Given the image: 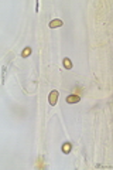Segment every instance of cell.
Returning a JSON list of instances; mask_svg holds the SVG:
<instances>
[{
  "instance_id": "cell-1",
  "label": "cell",
  "mask_w": 113,
  "mask_h": 170,
  "mask_svg": "<svg viewBox=\"0 0 113 170\" xmlns=\"http://www.w3.org/2000/svg\"><path fill=\"white\" fill-rule=\"evenodd\" d=\"M58 97H60V92L58 91H51L49 92V95H48V102H49V105L51 106H55L57 105V102H58Z\"/></svg>"
},
{
  "instance_id": "cell-2",
  "label": "cell",
  "mask_w": 113,
  "mask_h": 170,
  "mask_svg": "<svg viewBox=\"0 0 113 170\" xmlns=\"http://www.w3.org/2000/svg\"><path fill=\"white\" fill-rule=\"evenodd\" d=\"M61 26H62V20H60V18H55V20L49 21V29H58Z\"/></svg>"
},
{
  "instance_id": "cell-3",
  "label": "cell",
  "mask_w": 113,
  "mask_h": 170,
  "mask_svg": "<svg viewBox=\"0 0 113 170\" xmlns=\"http://www.w3.org/2000/svg\"><path fill=\"white\" fill-rule=\"evenodd\" d=\"M81 101V97L79 95H69V97H66V102L68 103H76V102Z\"/></svg>"
},
{
  "instance_id": "cell-4",
  "label": "cell",
  "mask_w": 113,
  "mask_h": 170,
  "mask_svg": "<svg viewBox=\"0 0 113 170\" xmlns=\"http://www.w3.org/2000/svg\"><path fill=\"white\" fill-rule=\"evenodd\" d=\"M71 149H72L71 143H68V142H66V143H64V145H62V152H64V153H66V154H68V153L71 152Z\"/></svg>"
},
{
  "instance_id": "cell-5",
  "label": "cell",
  "mask_w": 113,
  "mask_h": 170,
  "mask_svg": "<svg viewBox=\"0 0 113 170\" xmlns=\"http://www.w3.org/2000/svg\"><path fill=\"white\" fill-rule=\"evenodd\" d=\"M30 54H31V47H26V48L23 50V52H21V57H23V58H27Z\"/></svg>"
},
{
  "instance_id": "cell-6",
  "label": "cell",
  "mask_w": 113,
  "mask_h": 170,
  "mask_svg": "<svg viewBox=\"0 0 113 170\" xmlns=\"http://www.w3.org/2000/svg\"><path fill=\"white\" fill-rule=\"evenodd\" d=\"M64 67L66 69H71L72 68V61L69 60V58H64Z\"/></svg>"
}]
</instances>
